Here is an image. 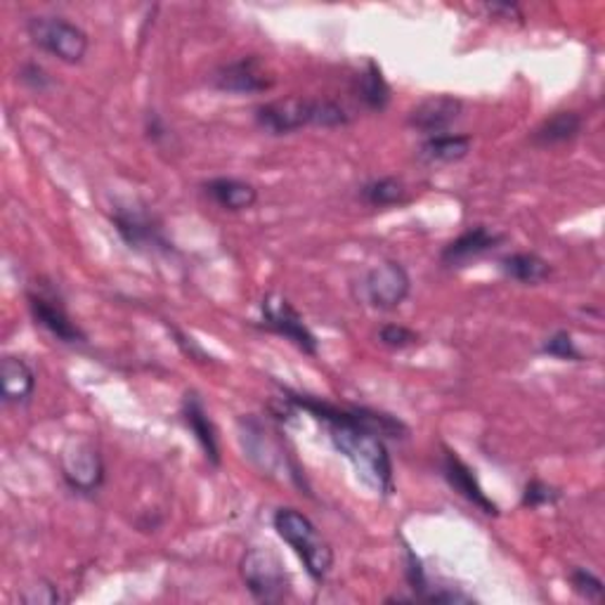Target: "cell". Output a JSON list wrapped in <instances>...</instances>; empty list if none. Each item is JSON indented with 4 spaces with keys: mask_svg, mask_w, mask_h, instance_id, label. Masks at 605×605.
Wrapping results in <instances>:
<instances>
[{
    "mask_svg": "<svg viewBox=\"0 0 605 605\" xmlns=\"http://www.w3.org/2000/svg\"><path fill=\"white\" fill-rule=\"evenodd\" d=\"M273 525L279 537L293 548V554L303 560L307 577L317 584L325 582L334 566V552L313 520L305 513L285 506V509H277Z\"/></svg>",
    "mask_w": 605,
    "mask_h": 605,
    "instance_id": "cell-3",
    "label": "cell"
},
{
    "mask_svg": "<svg viewBox=\"0 0 605 605\" xmlns=\"http://www.w3.org/2000/svg\"><path fill=\"white\" fill-rule=\"evenodd\" d=\"M239 424H242L244 449L249 452V457L253 459V463H258L263 471H270V473L275 471V467H285L293 481L303 487L301 471L293 467V461L287 463V452L273 440V435L265 431L263 424H258V421L251 419V416L242 419Z\"/></svg>",
    "mask_w": 605,
    "mask_h": 605,
    "instance_id": "cell-12",
    "label": "cell"
},
{
    "mask_svg": "<svg viewBox=\"0 0 605 605\" xmlns=\"http://www.w3.org/2000/svg\"><path fill=\"white\" fill-rule=\"evenodd\" d=\"M0 376H3L5 404H26L34 398L36 372L26 360L5 355L3 362H0Z\"/></svg>",
    "mask_w": 605,
    "mask_h": 605,
    "instance_id": "cell-17",
    "label": "cell"
},
{
    "mask_svg": "<svg viewBox=\"0 0 605 605\" xmlns=\"http://www.w3.org/2000/svg\"><path fill=\"white\" fill-rule=\"evenodd\" d=\"M421 341V336L410 329V327H402V325H384L378 329V343L390 348V350H404V348H412Z\"/></svg>",
    "mask_w": 605,
    "mask_h": 605,
    "instance_id": "cell-26",
    "label": "cell"
},
{
    "mask_svg": "<svg viewBox=\"0 0 605 605\" xmlns=\"http://www.w3.org/2000/svg\"><path fill=\"white\" fill-rule=\"evenodd\" d=\"M355 95L362 100V105L372 111H384L390 102V86L384 78L382 66L374 60L367 62V69L358 76L355 83Z\"/></svg>",
    "mask_w": 605,
    "mask_h": 605,
    "instance_id": "cell-23",
    "label": "cell"
},
{
    "mask_svg": "<svg viewBox=\"0 0 605 605\" xmlns=\"http://www.w3.org/2000/svg\"><path fill=\"white\" fill-rule=\"evenodd\" d=\"M463 111V102L455 95H433L428 100L419 102L410 117H407V123L410 129H414L416 133L433 137V135H443L447 133L452 125L459 121Z\"/></svg>",
    "mask_w": 605,
    "mask_h": 605,
    "instance_id": "cell-13",
    "label": "cell"
},
{
    "mask_svg": "<svg viewBox=\"0 0 605 605\" xmlns=\"http://www.w3.org/2000/svg\"><path fill=\"white\" fill-rule=\"evenodd\" d=\"M360 199L372 206V208H388V206H400L410 202V190H407L400 178H376L364 182L360 187Z\"/></svg>",
    "mask_w": 605,
    "mask_h": 605,
    "instance_id": "cell-22",
    "label": "cell"
},
{
    "mask_svg": "<svg viewBox=\"0 0 605 605\" xmlns=\"http://www.w3.org/2000/svg\"><path fill=\"white\" fill-rule=\"evenodd\" d=\"M20 601L26 605H52V603H60L62 596H60V589L55 584L38 582L34 586H26Z\"/></svg>",
    "mask_w": 605,
    "mask_h": 605,
    "instance_id": "cell-28",
    "label": "cell"
},
{
    "mask_svg": "<svg viewBox=\"0 0 605 605\" xmlns=\"http://www.w3.org/2000/svg\"><path fill=\"white\" fill-rule=\"evenodd\" d=\"M256 125L267 135H289L307 125L317 129H339L350 123L348 109L334 100L322 97H287L256 107Z\"/></svg>",
    "mask_w": 605,
    "mask_h": 605,
    "instance_id": "cell-2",
    "label": "cell"
},
{
    "mask_svg": "<svg viewBox=\"0 0 605 605\" xmlns=\"http://www.w3.org/2000/svg\"><path fill=\"white\" fill-rule=\"evenodd\" d=\"M204 192L225 210H246L258 202V190L246 180L237 178H214L204 182Z\"/></svg>",
    "mask_w": 605,
    "mask_h": 605,
    "instance_id": "cell-19",
    "label": "cell"
},
{
    "mask_svg": "<svg viewBox=\"0 0 605 605\" xmlns=\"http://www.w3.org/2000/svg\"><path fill=\"white\" fill-rule=\"evenodd\" d=\"M168 329H171V334H173V339H176V343H178V348L182 350V353H185L190 360H196V362H210L214 358H210L206 350L196 343L192 336H187L185 331L182 329H178V327H173V325H168Z\"/></svg>",
    "mask_w": 605,
    "mask_h": 605,
    "instance_id": "cell-30",
    "label": "cell"
},
{
    "mask_svg": "<svg viewBox=\"0 0 605 605\" xmlns=\"http://www.w3.org/2000/svg\"><path fill=\"white\" fill-rule=\"evenodd\" d=\"M281 390L295 404V410L307 412L327 426L334 447L353 463L364 485L382 497H390L396 492L392 461L384 438L396 440L410 433L400 419L367 410V407H339L289 388Z\"/></svg>",
    "mask_w": 605,
    "mask_h": 605,
    "instance_id": "cell-1",
    "label": "cell"
},
{
    "mask_svg": "<svg viewBox=\"0 0 605 605\" xmlns=\"http://www.w3.org/2000/svg\"><path fill=\"white\" fill-rule=\"evenodd\" d=\"M473 147L471 135H459V133H443L426 137L421 143L416 157L421 164L428 166H443V164H457L461 159L469 157V152Z\"/></svg>",
    "mask_w": 605,
    "mask_h": 605,
    "instance_id": "cell-18",
    "label": "cell"
},
{
    "mask_svg": "<svg viewBox=\"0 0 605 605\" xmlns=\"http://www.w3.org/2000/svg\"><path fill=\"white\" fill-rule=\"evenodd\" d=\"M485 10L489 12V15L501 17V20L523 22V10H520L516 3H487Z\"/></svg>",
    "mask_w": 605,
    "mask_h": 605,
    "instance_id": "cell-32",
    "label": "cell"
},
{
    "mask_svg": "<svg viewBox=\"0 0 605 605\" xmlns=\"http://www.w3.org/2000/svg\"><path fill=\"white\" fill-rule=\"evenodd\" d=\"M145 133H147V137L152 140V143H164V140H168L171 135V131H168V125L164 123V119L157 114V111H149L147 114V119H145Z\"/></svg>",
    "mask_w": 605,
    "mask_h": 605,
    "instance_id": "cell-31",
    "label": "cell"
},
{
    "mask_svg": "<svg viewBox=\"0 0 605 605\" xmlns=\"http://www.w3.org/2000/svg\"><path fill=\"white\" fill-rule=\"evenodd\" d=\"M440 469H443V475H445V481L449 483V487L459 492L463 499L471 501L473 506H477V509H481L487 516L499 513L497 504L487 497V492L483 489V485L477 483L475 471L469 467L467 461H461L457 457V452H452V449H445Z\"/></svg>",
    "mask_w": 605,
    "mask_h": 605,
    "instance_id": "cell-15",
    "label": "cell"
},
{
    "mask_svg": "<svg viewBox=\"0 0 605 605\" xmlns=\"http://www.w3.org/2000/svg\"><path fill=\"white\" fill-rule=\"evenodd\" d=\"M26 36L32 44L64 64L83 62L88 52V34L78 24L55 15H36L26 22Z\"/></svg>",
    "mask_w": 605,
    "mask_h": 605,
    "instance_id": "cell-4",
    "label": "cell"
},
{
    "mask_svg": "<svg viewBox=\"0 0 605 605\" xmlns=\"http://www.w3.org/2000/svg\"><path fill=\"white\" fill-rule=\"evenodd\" d=\"M261 315H263V319H261L263 329L281 336V339H287L305 355H313V358L317 355V350H319L317 336L313 334L311 327L305 325L301 313L295 311L285 295L267 293L261 301Z\"/></svg>",
    "mask_w": 605,
    "mask_h": 605,
    "instance_id": "cell-8",
    "label": "cell"
},
{
    "mask_svg": "<svg viewBox=\"0 0 605 605\" xmlns=\"http://www.w3.org/2000/svg\"><path fill=\"white\" fill-rule=\"evenodd\" d=\"M64 483L78 495H95L105 483V461L93 443L76 440L62 449L60 457Z\"/></svg>",
    "mask_w": 605,
    "mask_h": 605,
    "instance_id": "cell-10",
    "label": "cell"
},
{
    "mask_svg": "<svg viewBox=\"0 0 605 605\" xmlns=\"http://www.w3.org/2000/svg\"><path fill=\"white\" fill-rule=\"evenodd\" d=\"M182 421H185V426L194 435V440L204 449V457L210 467H220L218 431L196 392H187L185 400H182Z\"/></svg>",
    "mask_w": 605,
    "mask_h": 605,
    "instance_id": "cell-16",
    "label": "cell"
},
{
    "mask_svg": "<svg viewBox=\"0 0 605 605\" xmlns=\"http://www.w3.org/2000/svg\"><path fill=\"white\" fill-rule=\"evenodd\" d=\"M26 303H29V313L40 329H46L55 339L78 346L86 343V334L81 331L76 322L69 317L62 295L55 291V287L46 279H36L34 285L26 289Z\"/></svg>",
    "mask_w": 605,
    "mask_h": 605,
    "instance_id": "cell-6",
    "label": "cell"
},
{
    "mask_svg": "<svg viewBox=\"0 0 605 605\" xmlns=\"http://www.w3.org/2000/svg\"><path fill=\"white\" fill-rule=\"evenodd\" d=\"M542 353L548 358H556V360H570V362H582L584 355L580 353V348L574 346L572 341V334L566 329H558L554 331L548 339L542 343Z\"/></svg>",
    "mask_w": 605,
    "mask_h": 605,
    "instance_id": "cell-25",
    "label": "cell"
},
{
    "mask_svg": "<svg viewBox=\"0 0 605 605\" xmlns=\"http://www.w3.org/2000/svg\"><path fill=\"white\" fill-rule=\"evenodd\" d=\"M20 81L24 83L26 88L34 90V93H46L50 86H52V78L50 74L46 72L44 66L36 64V62H26L22 69H20Z\"/></svg>",
    "mask_w": 605,
    "mask_h": 605,
    "instance_id": "cell-29",
    "label": "cell"
},
{
    "mask_svg": "<svg viewBox=\"0 0 605 605\" xmlns=\"http://www.w3.org/2000/svg\"><path fill=\"white\" fill-rule=\"evenodd\" d=\"M568 580H570V586L577 596H582L591 603H598L603 601V594H605V584L598 574H594L591 570L586 568H572L570 574H568Z\"/></svg>",
    "mask_w": 605,
    "mask_h": 605,
    "instance_id": "cell-24",
    "label": "cell"
},
{
    "mask_svg": "<svg viewBox=\"0 0 605 605\" xmlns=\"http://www.w3.org/2000/svg\"><path fill=\"white\" fill-rule=\"evenodd\" d=\"M558 499H560V492L554 485H548L544 481H530L523 489L520 504H523L525 509H540V506L556 504Z\"/></svg>",
    "mask_w": 605,
    "mask_h": 605,
    "instance_id": "cell-27",
    "label": "cell"
},
{
    "mask_svg": "<svg viewBox=\"0 0 605 605\" xmlns=\"http://www.w3.org/2000/svg\"><path fill=\"white\" fill-rule=\"evenodd\" d=\"M582 117L577 111H556L554 117L544 119L532 133V145L537 147H556L572 143L582 133Z\"/></svg>",
    "mask_w": 605,
    "mask_h": 605,
    "instance_id": "cell-20",
    "label": "cell"
},
{
    "mask_svg": "<svg viewBox=\"0 0 605 605\" xmlns=\"http://www.w3.org/2000/svg\"><path fill=\"white\" fill-rule=\"evenodd\" d=\"M239 572H242L249 594L261 603H279L289 594L291 584L285 562L270 548H249L239 562Z\"/></svg>",
    "mask_w": 605,
    "mask_h": 605,
    "instance_id": "cell-5",
    "label": "cell"
},
{
    "mask_svg": "<svg viewBox=\"0 0 605 605\" xmlns=\"http://www.w3.org/2000/svg\"><path fill=\"white\" fill-rule=\"evenodd\" d=\"M210 86L222 93L256 95V93L270 90L275 86V76L261 58L249 55V58H239L234 62L220 64L214 72V76H210Z\"/></svg>",
    "mask_w": 605,
    "mask_h": 605,
    "instance_id": "cell-11",
    "label": "cell"
},
{
    "mask_svg": "<svg viewBox=\"0 0 605 605\" xmlns=\"http://www.w3.org/2000/svg\"><path fill=\"white\" fill-rule=\"evenodd\" d=\"M111 225H114L121 242L135 253H173L171 239L166 237L161 222L154 218L143 206H117L111 210Z\"/></svg>",
    "mask_w": 605,
    "mask_h": 605,
    "instance_id": "cell-7",
    "label": "cell"
},
{
    "mask_svg": "<svg viewBox=\"0 0 605 605\" xmlns=\"http://www.w3.org/2000/svg\"><path fill=\"white\" fill-rule=\"evenodd\" d=\"M499 270L509 279L518 281V285L534 287L548 279V275H552V265H548V261H544L542 256H537V253L518 251V253H509V256H504L499 261Z\"/></svg>",
    "mask_w": 605,
    "mask_h": 605,
    "instance_id": "cell-21",
    "label": "cell"
},
{
    "mask_svg": "<svg viewBox=\"0 0 605 605\" xmlns=\"http://www.w3.org/2000/svg\"><path fill=\"white\" fill-rule=\"evenodd\" d=\"M412 291L410 273L398 261H384L382 265H374L372 270L362 279V299L374 311L390 313L407 301Z\"/></svg>",
    "mask_w": 605,
    "mask_h": 605,
    "instance_id": "cell-9",
    "label": "cell"
},
{
    "mask_svg": "<svg viewBox=\"0 0 605 605\" xmlns=\"http://www.w3.org/2000/svg\"><path fill=\"white\" fill-rule=\"evenodd\" d=\"M501 242H504V234L485 228V225H475V228H469L467 232H461L457 239H452V242L443 249L440 263L445 267H463L471 261L483 258V256H487V253L499 249Z\"/></svg>",
    "mask_w": 605,
    "mask_h": 605,
    "instance_id": "cell-14",
    "label": "cell"
}]
</instances>
